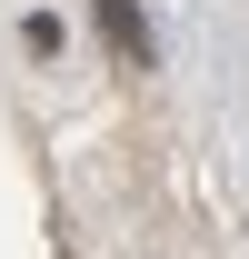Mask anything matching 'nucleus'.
I'll use <instances>...</instances> for the list:
<instances>
[{
    "instance_id": "f257e3e1",
    "label": "nucleus",
    "mask_w": 249,
    "mask_h": 259,
    "mask_svg": "<svg viewBox=\"0 0 249 259\" xmlns=\"http://www.w3.org/2000/svg\"><path fill=\"white\" fill-rule=\"evenodd\" d=\"M100 30L120 40V50H140V20H130V0H100Z\"/></svg>"
}]
</instances>
